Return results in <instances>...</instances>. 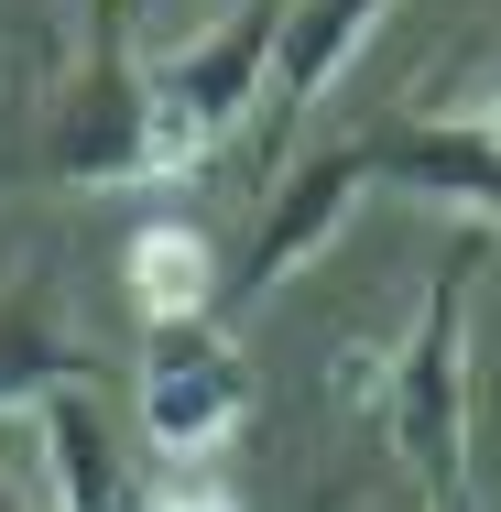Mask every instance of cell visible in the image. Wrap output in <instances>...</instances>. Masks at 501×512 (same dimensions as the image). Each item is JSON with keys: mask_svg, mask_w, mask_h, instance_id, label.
<instances>
[{"mask_svg": "<svg viewBox=\"0 0 501 512\" xmlns=\"http://www.w3.org/2000/svg\"><path fill=\"white\" fill-rule=\"evenodd\" d=\"M273 33H284V0H240L229 22H207L197 44H175V55H153V66H142V131H153V186H175V175L218 164V142L262 120Z\"/></svg>", "mask_w": 501, "mask_h": 512, "instance_id": "2", "label": "cell"}, {"mask_svg": "<svg viewBox=\"0 0 501 512\" xmlns=\"http://www.w3.org/2000/svg\"><path fill=\"white\" fill-rule=\"evenodd\" d=\"M0 512H22V502H11V491H0Z\"/></svg>", "mask_w": 501, "mask_h": 512, "instance_id": "13", "label": "cell"}, {"mask_svg": "<svg viewBox=\"0 0 501 512\" xmlns=\"http://www.w3.org/2000/svg\"><path fill=\"white\" fill-rule=\"evenodd\" d=\"M469 131H480V142H491V153H501V88H491V99H480V109H469Z\"/></svg>", "mask_w": 501, "mask_h": 512, "instance_id": "12", "label": "cell"}, {"mask_svg": "<svg viewBox=\"0 0 501 512\" xmlns=\"http://www.w3.org/2000/svg\"><path fill=\"white\" fill-rule=\"evenodd\" d=\"M55 175L66 186H153V131H142V66L120 44V0H99V44L77 88L55 99Z\"/></svg>", "mask_w": 501, "mask_h": 512, "instance_id": "4", "label": "cell"}, {"mask_svg": "<svg viewBox=\"0 0 501 512\" xmlns=\"http://www.w3.org/2000/svg\"><path fill=\"white\" fill-rule=\"evenodd\" d=\"M142 512H240V502H229V491H207V480H197V491H164V502H142Z\"/></svg>", "mask_w": 501, "mask_h": 512, "instance_id": "11", "label": "cell"}, {"mask_svg": "<svg viewBox=\"0 0 501 512\" xmlns=\"http://www.w3.org/2000/svg\"><path fill=\"white\" fill-rule=\"evenodd\" d=\"M33 447H44V502H55V512H142V502H131L120 447H109L99 382L44 393V404H33Z\"/></svg>", "mask_w": 501, "mask_h": 512, "instance_id": "8", "label": "cell"}, {"mask_svg": "<svg viewBox=\"0 0 501 512\" xmlns=\"http://www.w3.org/2000/svg\"><path fill=\"white\" fill-rule=\"evenodd\" d=\"M469 295H480V229L447 240V262H436V284H425L393 360H371V371L338 360V393L382 404L393 458L425 480L436 512H480V491H469Z\"/></svg>", "mask_w": 501, "mask_h": 512, "instance_id": "1", "label": "cell"}, {"mask_svg": "<svg viewBox=\"0 0 501 512\" xmlns=\"http://www.w3.org/2000/svg\"><path fill=\"white\" fill-rule=\"evenodd\" d=\"M371 197V142H327V153H305L295 175H284V197L262 207V240H251V262H229V284H218V306H262L273 284H295L305 262L360 218Z\"/></svg>", "mask_w": 501, "mask_h": 512, "instance_id": "5", "label": "cell"}, {"mask_svg": "<svg viewBox=\"0 0 501 512\" xmlns=\"http://www.w3.org/2000/svg\"><path fill=\"white\" fill-rule=\"evenodd\" d=\"M251 414V360L218 316L153 327L142 338V447L153 458H218Z\"/></svg>", "mask_w": 501, "mask_h": 512, "instance_id": "3", "label": "cell"}, {"mask_svg": "<svg viewBox=\"0 0 501 512\" xmlns=\"http://www.w3.org/2000/svg\"><path fill=\"white\" fill-rule=\"evenodd\" d=\"M218 284H229V262H218V240H207L197 218H142L131 251H120V295H131L142 327L218 316Z\"/></svg>", "mask_w": 501, "mask_h": 512, "instance_id": "9", "label": "cell"}, {"mask_svg": "<svg viewBox=\"0 0 501 512\" xmlns=\"http://www.w3.org/2000/svg\"><path fill=\"white\" fill-rule=\"evenodd\" d=\"M371 186L447 207L458 229H501V153L469 120H403V131H382L371 142Z\"/></svg>", "mask_w": 501, "mask_h": 512, "instance_id": "7", "label": "cell"}, {"mask_svg": "<svg viewBox=\"0 0 501 512\" xmlns=\"http://www.w3.org/2000/svg\"><path fill=\"white\" fill-rule=\"evenodd\" d=\"M66 382H99V360H88L44 306H11L0 316V414H33L44 393H66Z\"/></svg>", "mask_w": 501, "mask_h": 512, "instance_id": "10", "label": "cell"}, {"mask_svg": "<svg viewBox=\"0 0 501 512\" xmlns=\"http://www.w3.org/2000/svg\"><path fill=\"white\" fill-rule=\"evenodd\" d=\"M393 22V0H284V33H273V77H262V142L284 153L316 109L338 99V77L360 66V44Z\"/></svg>", "mask_w": 501, "mask_h": 512, "instance_id": "6", "label": "cell"}]
</instances>
